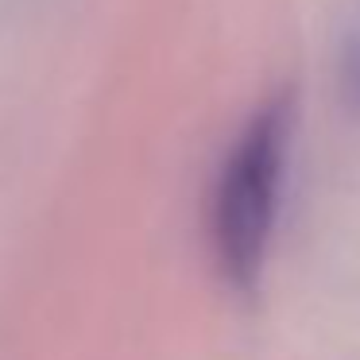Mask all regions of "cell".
I'll list each match as a JSON object with an SVG mask.
<instances>
[{
	"label": "cell",
	"instance_id": "6da1fadb",
	"mask_svg": "<svg viewBox=\"0 0 360 360\" xmlns=\"http://www.w3.org/2000/svg\"><path fill=\"white\" fill-rule=\"evenodd\" d=\"M290 97H275L252 120L221 163L210 205V236L217 267L236 290L259 287L279 217L283 171L290 155Z\"/></svg>",
	"mask_w": 360,
	"mask_h": 360
},
{
	"label": "cell",
	"instance_id": "7a4b0ae2",
	"mask_svg": "<svg viewBox=\"0 0 360 360\" xmlns=\"http://www.w3.org/2000/svg\"><path fill=\"white\" fill-rule=\"evenodd\" d=\"M341 89L345 101L360 112V24H352V32L345 35V51H341Z\"/></svg>",
	"mask_w": 360,
	"mask_h": 360
}]
</instances>
